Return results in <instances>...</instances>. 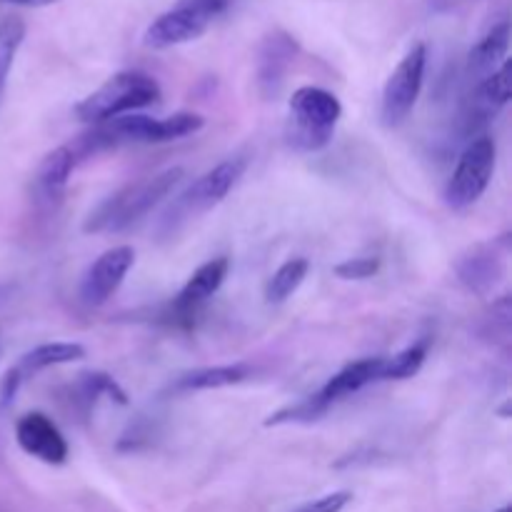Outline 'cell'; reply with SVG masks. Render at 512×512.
Listing matches in <instances>:
<instances>
[{
    "label": "cell",
    "mask_w": 512,
    "mask_h": 512,
    "mask_svg": "<svg viewBox=\"0 0 512 512\" xmlns=\"http://www.w3.org/2000/svg\"><path fill=\"white\" fill-rule=\"evenodd\" d=\"M205 125V118L200 113H180L168 115V118H150V115L128 113L120 118L98 123L88 135L80 138L85 153L100 148H110L118 143H170V140L185 138V135L198 133Z\"/></svg>",
    "instance_id": "1"
},
{
    "label": "cell",
    "mask_w": 512,
    "mask_h": 512,
    "mask_svg": "<svg viewBox=\"0 0 512 512\" xmlns=\"http://www.w3.org/2000/svg\"><path fill=\"white\" fill-rule=\"evenodd\" d=\"M183 178V168H168L163 170V173L155 175V178H148L143 180V183H135L118 190V193L110 195L108 200H103V203L88 215L83 230L85 233H100V230H113V233H118V230L130 228V225H135L138 220H143L150 210L158 208V205L178 188Z\"/></svg>",
    "instance_id": "2"
},
{
    "label": "cell",
    "mask_w": 512,
    "mask_h": 512,
    "mask_svg": "<svg viewBox=\"0 0 512 512\" xmlns=\"http://www.w3.org/2000/svg\"><path fill=\"white\" fill-rule=\"evenodd\" d=\"M158 100V80L150 78L148 73H140V70H123V73H115L113 78L105 80L88 98L80 100L75 105V118L80 123L98 125L105 120L120 118V115L135 113L140 108H148Z\"/></svg>",
    "instance_id": "3"
},
{
    "label": "cell",
    "mask_w": 512,
    "mask_h": 512,
    "mask_svg": "<svg viewBox=\"0 0 512 512\" xmlns=\"http://www.w3.org/2000/svg\"><path fill=\"white\" fill-rule=\"evenodd\" d=\"M343 105L330 90L303 85L290 98L288 143L300 153H318L333 140Z\"/></svg>",
    "instance_id": "4"
},
{
    "label": "cell",
    "mask_w": 512,
    "mask_h": 512,
    "mask_svg": "<svg viewBox=\"0 0 512 512\" xmlns=\"http://www.w3.org/2000/svg\"><path fill=\"white\" fill-rule=\"evenodd\" d=\"M230 0H180L168 13L158 15L148 25L143 43L153 50H168L175 45L190 43L200 38L220 15L225 13Z\"/></svg>",
    "instance_id": "5"
},
{
    "label": "cell",
    "mask_w": 512,
    "mask_h": 512,
    "mask_svg": "<svg viewBox=\"0 0 512 512\" xmlns=\"http://www.w3.org/2000/svg\"><path fill=\"white\" fill-rule=\"evenodd\" d=\"M495 160H498V148L490 135H478L470 140L445 185V203L453 210H465L478 203L493 180Z\"/></svg>",
    "instance_id": "6"
},
{
    "label": "cell",
    "mask_w": 512,
    "mask_h": 512,
    "mask_svg": "<svg viewBox=\"0 0 512 512\" xmlns=\"http://www.w3.org/2000/svg\"><path fill=\"white\" fill-rule=\"evenodd\" d=\"M425 68H428V48L423 43H415L388 75L383 88V105H380V118L388 128H395L413 113L420 90H423Z\"/></svg>",
    "instance_id": "7"
},
{
    "label": "cell",
    "mask_w": 512,
    "mask_h": 512,
    "mask_svg": "<svg viewBox=\"0 0 512 512\" xmlns=\"http://www.w3.org/2000/svg\"><path fill=\"white\" fill-rule=\"evenodd\" d=\"M245 168H248V160L245 158H228L223 160V163H218L213 170L200 175V178L180 195V200L175 203V213L198 215L215 208L218 203H223L225 195H228L230 190L238 185V180L243 178Z\"/></svg>",
    "instance_id": "8"
},
{
    "label": "cell",
    "mask_w": 512,
    "mask_h": 512,
    "mask_svg": "<svg viewBox=\"0 0 512 512\" xmlns=\"http://www.w3.org/2000/svg\"><path fill=\"white\" fill-rule=\"evenodd\" d=\"M133 263L135 250L130 245H115V248L105 250L85 273L83 283H80V300L88 308H100V305L108 303L118 293Z\"/></svg>",
    "instance_id": "9"
},
{
    "label": "cell",
    "mask_w": 512,
    "mask_h": 512,
    "mask_svg": "<svg viewBox=\"0 0 512 512\" xmlns=\"http://www.w3.org/2000/svg\"><path fill=\"white\" fill-rule=\"evenodd\" d=\"M15 440L28 455L45 465H63L68 460V443L58 425L43 413H28L15 423Z\"/></svg>",
    "instance_id": "10"
},
{
    "label": "cell",
    "mask_w": 512,
    "mask_h": 512,
    "mask_svg": "<svg viewBox=\"0 0 512 512\" xmlns=\"http://www.w3.org/2000/svg\"><path fill=\"white\" fill-rule=\"evenodd\" d=\"M295 55H298V43L293 35L285 30H273L265 35L258 50V88L263 98H275L280 93Z\"/></svg>",
    "instance_id": "11"
},
{
    "label": "cell",
    "mask_w": 512,
    "mask_h": 512,
    "mask_svg": "<svg viewBox=\"0 0 512 512\" xmlns=\"http://www.w3.org/2000/svg\"><path fill=\"white\" fill-rule=\"evenodd\" d=\"M230 260L228 258H213L208 263L200 265L193 275L188 278V283L183 285V290L178 293V298L173 300L170 310H173V318L178 323H190L195 313H198L200 305L205 300L213 298L220 288H223L225 278H228Z\"/></svg>",
    "instance_id": "12"
},
{
    "label": "cell",
    "mask_w": 512,
    "mask_h": 512,
    "mask_svg": "<svg viewBox=\"0 0 512 512\" xmlns=\"http://www.w3.org/2000/svg\"><path fill=\"white\" fill-rule=\"evenodd\" d=\"M75 168V153L68 145H60V148L50 150L38 165V173H35V200H38L40 208L55 210L65 198V190H68L70 175Z\"/></svg>",
    "instance_id": "13"
},
{
    "label": "cell",
    "mask_w": 512,
    "mask_h": 512,
    "mask_svg": "<svg viewBox=\"0 0 512 512\" xmlns=\"http://www.w3.org/2000/svg\"><path fill=\"white\" fill-rule=\"evenodd\" d=\"M510 75H512V68L508 60H505L493 75H488V78L480 80V83L475 85L473 95H470V113H468L470 130L488 123L490 118H495V115L510 103V93H512Z\"/></svg>",
    "instance_id": "14"
},
{
    "label": "cell",
    "mask_w": 512,
    "mask_h": 512,
    "mask_svg": "<svg viewBox=\"0 0 512 512\" xmlns=\"http://www.w3.org/2000/svg\"><path fill=\"white\" fill-rule=\"evenodd\" d=\"M460 283L468 285L473 293H488L503 275V255L498 253V243L475 245L455 265Z\"/></svg>",
    "instance_id": "15"
},
{
    "label": "cell",
    "mask_w": 512,
    "mask_h": 512,
    "mask_svg": "<svg viewBox=\"0 0 512 512\" xmlns=\"http://www.w3.org/2000/svg\"><path fill=\"white\" fill-rule=\"evenodd\" d=\"M380 375H383V358L355 360V363L345 365L340 373H335L333 378L318 390V395L328 408H333V403H338V400L358 393V390H363L365 385L378 383Z\"/></svg>",
    "instance_id": "16"
},
{
    "label": "cell",
    "mask_w": 512,
    "mask_h": 512,
    "mask_svg": "<svg viewBox=\"0 0 512 512\" xmlns=\"http://www.w3.org/2000/svg\"><path fill=\"white\" fill-rule=\"evenodd\" d=\"M510 48V25L498 23L495 28H490V33L470 50L468 58V75L480 83L488 75H493L500 65L505 63V55Z\"/></svg>",
    "instance_id": "17"
},
{
    "label": "cell",
    "mask_w": 512,
    "mask_h": 512,
    "mask_svg": "<svg viewBox=\"0 0 512 512\" xmlns=\"http://www.w3.org/2000/svg\"><path fill=\"white\" fill-rule=\"evenodd\" d=\"M248 378L250 368L243 363L215 365V368H195L175 380V390H180V393H190V390H218L238 385Z\"/></svg>",
    "instance_id": "18"
},
{
    "label": "cell",
    "mask_w": 512,
    "mask_h": 512,
    "mask_svg": "<svg viewBox=\"0 0 512 512\" xmlns=\"http://www.w3.org/2000/svg\"><path fill=\"white\" fill-rule=\"evenodd\" d=\"M85 358V348L80 343H45L33 348L30 353L23 355L20 365L15 370L23 375L40 373L45 368H55V365H70L78 363V360Z\"/></svg>",
    "instance_id": "19"
},
{
    "label": "cell",
    "mask_w": 512,
    "mask_h": 512,
    "mask_svg": "<svg viewBox=\"0 0 512 512\" xmlns=\"http://www.w3.org/2000/svg\"><path fill=\"white\" fill-rule=\"evenodd\" d=\"M310 273V263L308 258H290L280 265L278 270L273 273V278L268 280L265 285V300L268 303H285L295 290L303 285V280L308 278Z\"/></svg>",
    "instance_id": "20"
},
{
    "label": "cell",
    "mask_w": 512,
    "mask_h": 512,
    "mask_svg": "<svg viewBox=\"0 0 512 512\" xmlns=\"http://www.w3.org/2000/svg\"><path fill=\"white\" fill-rule=\"evenodd\" d=\"M25 40V23L18 15H8L0 20V103L5 98V88H8V75L15 63L20 45Z\"/></svg>",
    "instance_id": "21"
},
{
    "label": "cell",
    "mask_w": 512,
    "mask_h": 512,
    "mask_svg": "<svg viewBox=\"0 0 512 512\" xmlns=\"http://www.w3.org/2000/svg\"><path fill=\"white\" fill-rule=\"evenodd\" d=\"M430 340H418L410 348L400 350L393 358H383V375L380 380H408L420 373L425 358H428Z\"/></svg>",
    "instance_id": "22"
},
{
    "label": "cell",
    "mask_w": 512,
    "mask_h": 512,
    "mask_svg": "<svg viewBox=\"0 0 512 512\" xmlns=\"http://www.w3.org/2000/svg\"><path fill=\"white\" fill-rule=\"evenodd\" d=\"M328 405L320 400V395H308V398H303L300 403L295 405H288V408L278 410V413L270 415L268 420H265V425H283V423H313V420L323 418L325 413H328Z\"/></svg>",
    "instance_id": "23"
},
{
    "label": "cell",
    "mask_w": 512,
    "mask_h": 512,
    "mask_svg": "<svg viewBox=\"0 0 512 512\" xmlns=\"http://www.w3.org/2000/svg\"><path fill=\"white\" fill-rule=\"evenodd\" d=\"M80 390H83V398L88 400V403H93L98 395H108V398L118 400L120 405L128 403V398H125V393L120 390V385L115 383L110 375L105 373H85L80 375Z\"/></svg>",
    "instance_id": "24"
},
{
    "label": "cell",
    "mask_w": 512,
    "mask_h": 512,
    "mask_svg": "<svg viewBox=\"0 0 512 512\" xmlns=\"http://www.w3.org/2000/svg\"><path fill=\"white\" fill-rule=\"evenodd\" d=\"M380 270L378 255H365V258H350L345 263H338L333 273L343 280H368Z\"/></svg>",
    "instance_id": "25"
},
{
    "label": "cell",
    "mask_w": 512,
    "mask_h": 512,
    "mask_svg": "<svg viewBox=\"0 0 512 512\" xmlns=\"http://www.w3.org/2000/svg\"><path fill=\"white\" fill-rule=\"evenodd\" d=\"M350 500H353V495H350L348 490H338V493L323 495V498L313 500V503L300 505L295 512H343Z\"/></svg>",
    "instance_id": "26"
},
{
    "label": "cell",
    "mask_w": 512,
    "mask_h": 512,
    "mask_svg": "<svg viewBox=\"0 0 512 512\" xmlns=\"http://www.w3.org/2000/svg\"><path fill=\"white\" fill-rule=\"evenodd\" d=\"M8 3L30 5V8H43V5H53V3H58V0H8Z\"/></svg>",
    "instance_id": "27"
},
{
    "label": "cell",
    "mask_w": 512,
    "mask_h": 512,
    "mask_svg": "<svg viewBox=\"0 0 512 512\" xmlns=\"http://www.w3.org/2000/svg\"><path fill=\"white\" fill-rule=\"evenodd\" d=\"M495 512H512V508H510V505H505V508H500V510H495Z\"/></svg>",
    "instance_id": "28"
}]
</instances>
